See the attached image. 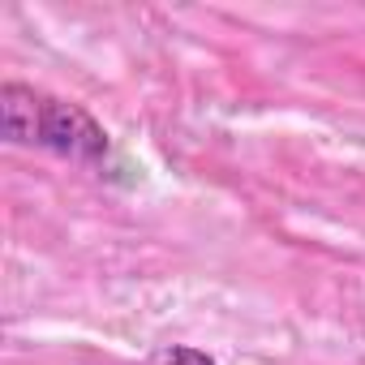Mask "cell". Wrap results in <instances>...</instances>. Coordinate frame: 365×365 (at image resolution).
Segmentation results:
<instances>
[{
	"label": "cell",
	"instance_id": "obj_1",
	"mask_svg": "<svg viewBox=\"0 0 365 365\" xmlns=\"http://www.w3.org/2000/svg\"><path fill=\"white\" fill-rule=\"evenodd\" d=\"M0 116H5V138L18 146H39V150L61 155V159L91 163V168H99L112 155L103 125L86 108L39 95L31 86L9 82L0 91Z\"/></svg>",
	"mask_w": 365,
	"mask_h": 365
},
{
	"label": "cell",
	"instance_id": "obj_2",
	"mask_svg": "<svg viewBox=\"0 0 365 365\" xmlns=\"http://www.w3.org/2000/svg\"><path fill=\"white\" fill-rule=\"evenodd\" d=\"M150 365H215V361L202 348H194V344H163L150 356Z\"/></svg>",
	"mask_w": 365,
	"mask_h": 365
}]
</instances>
